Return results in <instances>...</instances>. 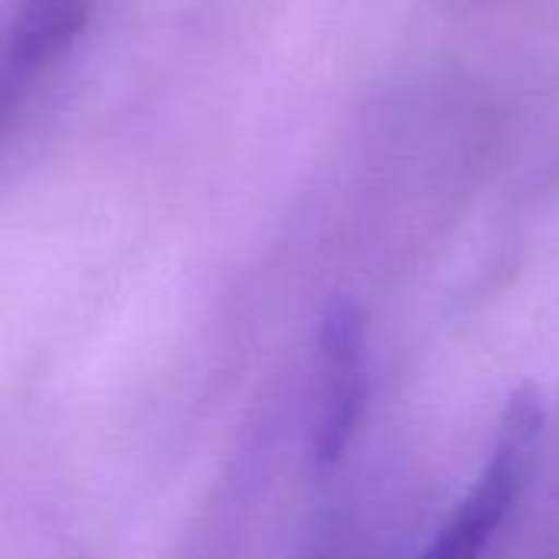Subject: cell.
I'll return each instance as SVG.
<instances>
[{
  "label": "cell",
  "instance_id": "obj_3",
  "mask_svg": "<svg viewBox=\"0 0 559 559\" xmlns=\"http://www.w3.org/2000/svg\"><path fill=\"white\" fill-rule=\"evenodd\" d=\"M324 357H328V409L321 429V455L337 459L350 436L360 393V314L337 301L324 318Z\"/></svg>",
  "mask_w": 559,
  "mask_h": 559
},
{
  "label": "cell",
  "instance_id": "obj_1",
  "mask_svg": "<svg viewBox=\"0 0 559 559\" xmlns=\"http://www.w3.org/2000/svg\"><path fill=\"white\" fill-rule=\"evenodd\" d=\"M537 432H540L537 400L531 396L514 400L511 413L504 416V429L491 462L485 465L481 478L465 495L452 521L436 534V540L419 559H481L488 554L495 534L501 531V524L514 508Z\"/></svg>",
  "mask_w": 559,
  "mask_h": 559
},
{
  "label": "cell",
  "instance_id": "obj_2",
  "mask_svg": "<svg viewBox=\"0 0 559 559\" xmlns=\"http://www.w3.org/2000/svg\"><path fill=\"white\" fill-rule=\"evenodd\" d=\"M98 0H20L3 46V98H20L43 88L75 52Z\"/></svg>",
  "mask_w": 559,
  "mask_h": 559
}]
</instances>
